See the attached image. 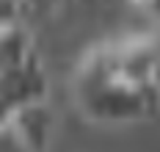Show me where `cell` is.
<instances>
[{
  "mask_svg": "<svg viewBox=\"0 0 160 152\" xmlns=\"http://www.w3.org/2000/svg\"><path fill=\"white\" fill-rule=\"evenodd\" d=\"M80 114L97 124H127L160 105L158 39L127 36L86 53L72 80Z\"/></svg>",
  "mask_w": 160,
  "mask_h": 152,
  "instance_id": "cell-1",
  "label": "cell"
},
{
  "mask_svg": "<svg viewBox=\"0 0 160 152\" xmlns=\"http://www.w3.org/2000/svg\"><path fill=\"white\" fill-rule=\"evenodd\" d=\"M47 94L50 80L36 50L0 67V133L22 108L47 100Z\"/></svg>",
  "mask_w": 160,
  "mask_h": 152,
  "instance_id": "cell-2",
  "label": "cell"
},
{
  "mask_svg": "<svg viewBox=\"0 0 160 152\" xmlns=\"http://www.w3.org/2000/svg\"><path fill=\"white\" fill-rule=\"evenodd\" d=\"M3 133L14 138V144L22 152H47L55 133V111L47 100L33 102L6 124Z\"/></svg>",
  "mask_w": 160,
  "mask_h": 152,
  "instance_id": "cell-3",
  "label": "cell"
},
{
  "mask_svg": "<svg viewBox=\"0 0 160 152\" xmlns=\"http://www.w3.org/2000/svg\"><path fill=\"white\" fill-rule=\"evenodd\" d=\"M28 14H31L28 0H0V36L25 28Z\"/></svg>",
  "mask_w": 160,
  "mask_h": 152,
  "instance_id": "cell-4",
  "label": "cell"
},
{
  "mask_svg": "<svg viewBox=\"0 0 160 152\" xmlns=\"http://www.w3.org/2000/svg\"><path fill=\"white\" fill-rule=\"evenodd\" d=\"M130 3L152 17V22L158 25V33H160V0H130Z\"/></svg>",
  "mask_w": 160,
  "mask_h": 152,
  "instance_id": "cell-5",
  "label": "cell"
},
{
  "mask_svg": "<svg viewBox=\"0 0 160 152\" xmlns=\"http://www.w3.org/2000/svg\"><path fill=\"white\" fill-rule=\"evenodd\" d=\"M155 39H158V58H160V33H155Z\"/></svg>",
  "mask_w": 160,
  "mask_h": 152,
  "instance_id": "cell-6",
  "label": "cell"
}]
</instances>
